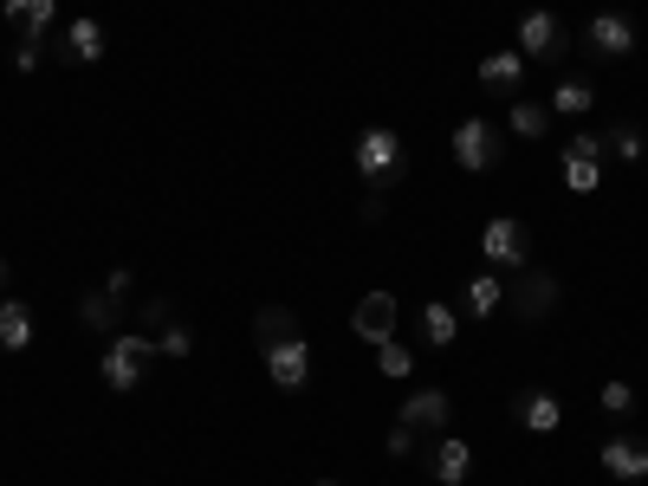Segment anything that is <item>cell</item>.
I'll use <instances>...</instances> for the list:
<instances>
[{
    "label": "cell",
    "instance_id": "1",
    "mask_svg": "<svg viewBox=\"0 0 648 486\" xmlns=\"http://www.w3.org/2000/svg\"><path fill=\"white\" fill-rule=\"evenodd\" d=\"M150 357H156V344L143 331H117L111 344H104V357H98V370H104V383L123 396V389H137V383H143Z\"/></svg>",
    "mask_w": 648,
    "mask_h": 486
},
{
    "label": "cell",
    "instance_id": "2",
    "mask_svg": "<svg viewBox=\"0 0 648 486\" xmlns=\"http://www.w3.org/2000/svg\"><path fill=\"white\" fill-rule=\"evenodd\" d=\"M480 254H487V266H532V227L512 221V215H494L480 227Z\"/></svg>",
    "mask_w": 648,
    "mask_h": 486
},
{
    "label": "cell",
    "instance_id": "3",
    "mask_svg": "<svg viewBox=\"0 0 648 486\" xmlns=\"http://www.w3.org/2000/svg\"><path fill=\"white\" fill-rule=\"evenodd\" d=\"M396 169H402V137H396V130H382V123H370V130L357 137V176L382 188Z\"/></svg>",
    "mask_w": 648,
    "mask_h": 486
},
{
    "label": "cell",
    "instance_id": "4",
    "mask_svg": "<svg viewBox=\"0 0 648 486\" xmlns=\"http://www.w3.org/2000/svg\"><path fill=\"white\" fill-rule=\"evenodd\" d=\"M565 52H571V39H565V27H558V13L532 7V13L519 20V59H538V66H551V59H565Z\"/></svg>",
    "mask_w": 648,
    "mask_h": 486
},
{
    "label": "cell",
    "instance_id": "5",
    "mask_svg": "<svg viewBox=\"0 0 648 486\" xmlns=\"http://www.w3.org/2000/svg\"><path fill=\"white\" fill-rule=\"evenodd\" d=\"M455 162L467 176H480V169H494L499 162V130L487 117H460L455 123Z\"/></svg>",
    "mask_w": 648,
    "mask_h": 486
},
{
    "label": "cell",
    "instance_id": "6",
    "mask_svg": "<svg viewBox=\"0 0 648 486\" xmlns=\"http://www.w3.org/2000/svg\"><path fill=\"white\" fill-rule=\"evenodd\" d=\"M506 305H512L526 325H532V318H551V311H558V279H551L545 266H526V279L506 292Z\"/></svg>",
    "mask_w": 648,
    "mask_h": 486
},
{
    "label": "cell",
    "instance_id": "7",
    "mask_svg": "<svg viewBox=\"0 0 648 486\" xmlns=\"http://www.w3.org/2000/svg\"><path fill=\"white\" fill-rule=\"evenodd\" d=\"M260 357H267V376L279 383V389H306V383H311V350H306V337L260 344Z\"/></svg>",
    "mask_w": 648,
    "mask_h": 486
},
{
    "label": "cell",
    "instance_id": "8",
    "mask_svg": "<svg viewBox=\"0 0 648 486\" xmlns=\"http://www.w3.org/2000/svg\"><path fill=\"white\" fill-rule=\"evenodd\" d=\"M350 331L363 344H389L396 337V292H363L357 311H350Z\"/></svg>",
    "mask_w": 648,
    "mask_h": 486
},
{
    "label": "cell",
    "instance_id": "9",
    "mask_svg": "<svg viewBox=\"0 0 648 486\" xmlns=\"http://www.w3.org/2000/svg\"><path fill=\"white\" fill-rule=\"evenodd\" d=\"M584 46H590L597 59H629V52H636V27H629L622 13H597V20L584 27Z\"/></svg>",
    "mask_w": 648,
    "mask_h": 486
},
{
    "label": "cell",
    "instance_id": "10",
    "mask_svg": "<svg viewBox=\"0 0 648 486\" xmlns=\"http://www.w3.org/2000/svg\"><path fill=\"white\" fill-rule=\"evenodd\" d=\"M597 460L610 480H648V442H636V435H610Z\"/></svg>",
    "mask_w": 648,
    "mask_h": 486
},
{
    "label": "cell",
    "instance_id": "11",
    "mask_svg": "<svg viewBox=\"0 0 648 486\" xmlns=\"http://www.w3.org/2000/svg\"><path fill=\"white\" fill-rule=\"evenodd\" d=\"M448 415H455L448 389H416V396L402 403V428H416V435H441V428H448Z\"/></svg>",
    "mask_w": 648,
    "mask_h": 486
},
{
    "label": "cell",
    "instance_id": "12",
    "mask_svg": "<svg viewBox=\"0 0 648 486\" xmlns=\"http://www.w3.org/2000/svg\"><path fill=\"white\" fill-rule=\"evenodd\" d=\"M480 85L499 91V98H519V85H526V59H519V46H499L480 59Z\"/></svg>",
    "mask_w": 648,
    "mask_h": 486
},
{
    "label": "cell",
    "instance_id": "13",
    "mask_svg": "<svg viewBox=\"0 0 648 486\" xmlns=\"http://www.w3.org/2000/svg\"><path fill=\"white\" fill-rule=\"evenodd\" d=\"M512 421H519V428H532V435H558L565 409H558V396H551V389H526V396H512Z\"/></svg>",
    "mask_w": 648,
    "mask_h": 486
},
{
    "label": "cell",
    "instance_id": "14",
    "mask_svg": "<svg viewBox=\"0 0 648 486\" xmlns=\"http://www.w3.org/2000/svg\"><path fill=\"white\" fill-rule=\"evenodd\" d=\"M428 474H435L441 486H460L467 474H473V448H467L460 435H441V442L428 448Z\"/></svg>",
    "mask_w": 648,
    "mask_h": 486
},
{
    "label": "cell",
    "instance_id": "15",
    "mask_svg": "<svg viewBox=\"0 0 648 486\" xmlns=\"http://www.w3.org/2000/svg\"><path fill=\"white\" fill-rule=\"evenodd\" d=\"M0 13L20 27V39H27V46H39V39H46V27L59 20V0H0Z\"/></svg>",
    "mask_w": 648,
    "mask_h": 486
},
{
    "label": "cell",
    "instance_id": "16",
    "mask_svg": "<svg viewBox=\"0 0 648 486\" xmlns=\"http://www.w3.org/2000/svg\"><path fill=\"white\" fill-rule=\"evenodd\" d=\"M416 331H421V344L428 350H448L460 337V318H455V305H441V299H428L421 305V318H416Z\"/></svg>",
    "mask_w": 648,
    "mask_h": 486
},
{
    "label": "cell",
    "instance_id": "17",
    "mask_svg": "<svg viewBox=\"0 0 648 486\" xmlns=\"http://www.w3.org/2000/svg\"><path fill=\"white\" fill-rule=\"evenodd\" d=\"M33 344V311L27 299H0V350H27Z\"/></svg>",
    "mask_w": 648,
    "mask_h": 486
},
{
    "label": "cell",
    "instance_id": "18",
    "mask_svg": "<svg viewBox=\"0 0 648 486\" xmlns=\"http://www.w3.org/2000/svg\"><path fill=\"white\" fill-rule=\"evenodd\" d=\"M565 188H571V195H597V188H604V156L565 150Z\"/></svg>",
    "mask_w": 648,
    "mask_h": 486
},
{
    "label": "cell",
    "instance_id": "19",
    "mask_svg": "<svg viewBox=\"0 0 648 486\" xmlns=\"http://www.w3.org/2000/svg\"><path fill=\"white\" fill-rule=\"evenodd\" d=\"M460 299H467V311H473V318H494L499 305H506V286H499L494 272H473V279H467V292H460Z\"/></svg>",
    "mask_w": 648,
    "mask_h": 486
},
{
    "label": "cell",
    "instance_id": "20",
    "mask_svg": "<svg viewBox=\"0 0 648 486\" xmlns=\"http://www.w3.org/2000/svg\"><path fill=\"white\" fill-rule=\"evenodd\" d=\"M506 123H512V137H545V130H551V105H532V98H512V117H506Z\"/></svg>",
    "mask_w": 648,
    "mask_h": 486
},
{
    "label": "cell",
    "instance_id": "21",
    "mask_svg": "<svg viewBox=\"0 0 648 486\" xmlns=\"http://www.w3.org/2000/svg\"><path fill=\"white\" fill-rule=\"evenodd\" d=\"M66 46H72V59L91 66V59H104V27H98V20H72V27H66Z\"/></svg>",
    "mask_w": 648,
    "mask_h": 486
},
{
    "label": "cell",
    "instance_id": "22",
    "mask_svg": "<svg viewBox=\"0 0 648 486\" xmlns=\"http://www.w3.org/2000/svg\"><path fill=\"white\" fill-rule=\"evenodd\" d=\"M253 337H260V344H286V337H299V318H292L286 305H267V311L253 318Z\"/></svg>",
    "mask_w": 648,
    "mask_h": 486
},
{
    "label": "cell",
    "instance_id": "23",
    "mask_svg": "<svg viewBox=\"0 0 648 486\" xmlns=\"http://www.w3.org/2000/svg\"><path fill=\"white\" fill-rule=\"evenodd\" d=\"M590 98H597V91H590L584 78H565V85L551 91V117H584L590 111Z\"/></svg>",
    "mask_w": 648,
    "mask_h": 486
},
{
    "label": "cell",
    "instance_id": "24",
    "mask_svg": "<svg viewBox=\"0 0 648 486\" xmlns=\"http://www.w3.org/2000/svg\"><path fill=\"white\" fill-rule=\"evenodd\" d=\"M78 318H84L91 331H111V325H117V299L104 292V286H98V292H84V299H78ZM111 337H117V331H111Z\"/></svg>",
    "mask_w": 648,
    "mask_h": 486
},
{
    "label": "cell",
    "instance_id": "25",
    "mask_svg": "<svg viewBox=\"0 0 648 486\" xmlns=\"http://www.w3.org/2000/svg\"><path fill=\"white\" fill-rule=\"evenodd\" d=\"M377 370H382V376H396V383H402V376L416 370V350H402V344L389 337V344H377Z\"/></svg>",
    "mask_w": 648,
    "mask_h": 486
},
{
    "label": "cell",
    "instance_id": "26",
    "mask_svg": "<svg viewBox=\"0 0 648 486\" xmlns=\"http://www.w3.org/2000/svg\"><path fill=\"white\" fill-rule=\"evenodd\" d=\"M189 350H195L189 325H162V331H156V357H189Z\"/></svg>",
    "mask_w": 648,
    "mask_h": 486
},
{
    "label": "cell",
    "instance_id": "27",
    "mask_svg": "<svg viewBox=\"0 0 648 486\" xmlns=\"http://www.w3.org/2000/svg\"><path fill=\"white\" fill-rule=\"evenodd\" d=\"M604 150H616L622 162H636V156H642V130H636V123H616L610 137H604Z\"/></svg>",
    "mask_w": 648,
    "mask_h": 486
},
{
    "label": "cell",
    "instance_id": "28",
    "mask_svg": "<svg viewBox=\"0 0 648 486\" xmlns=\"http://www.w3.org/2000/svg\"><path fill=\"white\" fill-rule=\"evenodd\" d=\"M604 409L629 415V409H636V389H629V383H604Z\"/></svg>",
    "mask_w": 648,
    "mask_h": 486
},
{
    "label": "cell",
    "instance_id": "29",
    "mask_svg": "<svg viewBox=\"0 0 648 486\" xmlns=\"http://www.w3.org/2000/svg\"><path fill=\"white\" fill-rule=\"evenodd\" d=\"M382 448L396 454V460H409V454H416V428H402V421H396V428H389V442H382Z\"/></svg>",
    "mask_w": 648,
    "mask_h": 486
},
{
    "label": "cell",
    "instance_id": "30",
    "mask_svg": "<svg viewBox=\"0 0 648 486\" xmlns=\"http://www.w3.org/2000/svg\"><path fill=\"white\" fill-rule=\"evenodd\" d=\"M143 325H150V331H162V325H176V318H169V299H143Z\"/></svg>",
    "mask_w": 648,
    "mask_h": 486
},
{
    "label": "cell",
    "instance_id": "31",
    "mask_svg": "<svg viewBox=\"0 0 648 486\" xmlns=\"http://www.w3.org/2000/svg\"><path fill=\"white\" fill-rule=\"evenodd\" d=\"M130 286H137V279H130V266H117L111 279H104V292H111V299H123V292H130Z\"/></svg>",
    "mask_w": 648,
    "mask_h": 486
},
{
    "label": "cell",
    "instance_id": "32",
    "mask_svg": "<svg viewBox=\"0 0 648 486\" xmlns=\"http://www.w3.org/2000/svg\"><path fill=\"white\" fill-rule=\"evenodd\" d=\"M565 150H584V156H604V137H590V130H577Z\"/></svg>",
    "mask_w": 648,
    "mask_h": 486
},
{
    "label": "cell",
    "instance_id": "33",
    "mask_svg": "<svg viewBox=\"0 0 648 486\" xmlns=\"http://www.w3.org/2000/svg\"><path fill=\"white\" fill-rule=\"evenodd\" d=\"M13 72H39V46H20L13 52Z\"/></svg>",
    "mask_w": 648,
    "mask_h": 486
},
{
    "label": "cell",
    "instance_id": "34",
    "mask_svg": "<svg viewBox=\"0 0 648 486\" xmlns=\"http://www.w3.org/2000/svg\"><path fill=\"white\" fill-rule=\"evenodd\" d=\"M0 286H7V260H0Z\"/></svg>",
    "mask_w": 648,
    "mask_h": 486
},
{
    "label": "cell",
    "instance_id": "35",
    "mask_svg": "<svg viewBox=\"0 0 648 486\" xmlns=\"http://www.w3.org/2000/svg\"><path fill=\"white\" fill-rule=\"evenodd\" d=\"M325 486H338V480H325Z\"/></svg>",
    "mask_w": 648,
    "mask_h": 486
}]
</instances>
